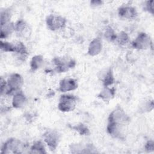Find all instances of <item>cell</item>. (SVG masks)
Returning <instances> with one entry per match:
<instances>
[{
	"mask_svg": "<svg viewBox=\"0 0 154 154\" xmlns=\"http://www.w3.org/2000/svg\"><path fill=\"white\" fill-rule=\"evenodd\" d=\"M0 45L1 49L5 52H15L23 55H25L26 53V48L21 42L12 44L8 42H2L1 41Z\"/></svg>",
	"mask_w": 154,
	"mask_h": 154,
	"instance_id": "obj_5",
	"label": "cell"
},
{
	"mask_svg": "<svg viewBox=\"0 0 154 154\" xmlns=\"http://www.w3.org/2000/svg\"><path fill=\"white\" fill-rule=\"evenodd\" d=\"M147 9L149 10V11H150L152 13H153V1H152L147 2Z\"/></svg>",
	"mask_w": 154,
	"mask_h": 154,
	"instance_id": "obj_25",
	"label": "cell"
},
{
	"mask_svg": "<svg viewBox=\"0 0 154 154\" xmlns=\"http://www.w3.org/2000/svg\"><path fill=\"white\" fill-rule=\"evenodd\" d=\"M10 18V13L8 11L5 10L2 11L1 13V24L3 25L5 23H7Z\"/></svg>",
	"mask_w": 154,
	"mask_h": 154,
	"instance_id": "obj_19",
	"label": "cell"
},
{
	"mask_svg": "<svg viewBox=\"0 0 154 154\" xmlns=\"http://www.w3.org/2000/svg\"><path fill=\"white\" fill-rule=\"evenodd\" d=\"M31 153H46L45 147L43 144L40 141H37L35 143L31 148Z\"/></svg>",
	"mask_w": 154,
	"mask_h": 154,
	"instance_id": "obj_18",
	"label": "cell"
},
{
	"mask_svg": "<svg viewBox=\"0 0 154 154\" xmlns=\"http://www.w3.org/2000/svg\"><path fill=\"white\" fill-rule=\"evenodd\" d=\"M114 94V88H105L103 91L100 92V93L99 95V97H100L103 99L106 100L108 99H109L111 97V96H113Z\"/></svg>",
	"mask_w": 154,
	"mask_h": 154,
	"instance_id": "obj_17",
	"label": "cell"
},
{
	"mask_svg": "<svg viewBox=\"0 0 154 154\" xmlns=\"http://www.w3.org/2000/svg\"><path fill=\"white\" fill-rule=\"evenodd\" d=\"M43 57L40 55L33 57L31 62V68L32 70H35L40 67L43 63Z\"/></svg>",
	"mask_w": 154,
	"mask_h": 154,
	"instance_id": "obj_16",
	"label": "cell"
},
{
	"mask_svg": "<svg viewBox=\"0 0 154 154\" xmlns=\"http://www.w3.org/2000/svg\"><path fill=\"white\" fill-rule=\"evenodd\" d=\"M78 84L76 80L72 78H66L61 81L60 83V90L61 92L71 91L77 88Z\"/></svg>",
	"mask_w": 154,
	"mask_h": 154,
	"instance_id": "obj_10",
	"label": "cell"
},
{
	"mask_svg": "<svg viewBox=\"0 0 154 154\" xmlns=\"http://www.w3.org/2000/svg\"><path fill=\"white\" fill-rule=\"evenodd\" d=\"M22 84V78L21 76L17 73H14L11 75L8 79L7 87L8 90L6 92L7 94L14 91L19 89Z\"/></svg>",
	"mask_w": 154,
	"mask_h": 154,
	"instance_id": "obj_6",
	"label": "cell"
},
{
	"mask_svg": "<svg viewBox=\"0 0 154 154\" xmlns=\"http://www.w3.org/2000/svg\"><path fill=\"white\" fill-rule=\"evenodd\" d=\"M66 22V19L63 17L55 15H50L46 19L48 27L53 31L63 28L65 25Z\"/></svg>",
	"mask_w": 154,
	"mask_h": 154,
	"instance_id": "obj_4",
	"label": "cell"
},
{
	"mask_svg": "<svg viewBox=\"0 0 154 154\" xmlns=\"http://www.w3.org/2000/svg\"><path fill=\"white\" fill-rule=\"evenodd\" d=\"M14 29V25L12 23H7L3 25H1V38L6 37L7 35L10 34V33Z\"/></svg>",
	"mask_w": 154,
	"mask_h": 154,
	"instance_id": "obj_14",
	"label": "cell"
},
{
	"mask_svg": "<svg viewBox=\"0 0 154 154\" xmlns=\"http://www.w3.org/2000/svg\"><path fill=\"white\" fill-rule=\"evenodd\" d=\"M75 130L78 131L82 135H87L88 134V129L84 125H79L73 127Z\"/></svg>",
	"mask_w": 154,
	"mask_h": 154,
	"instance_id": "obj_21",
	"label": "cell"
},
{
	"mask_svg": "<svg viewBox=\"0 0 154 154\" xmlns=\"http://www.w3.org/2000/svg\"><path fill=\"white\" fill-rule=\"evenodd\" d=\"M128 120V117L123 110L120 108L115 109L110 114L108 118V132L111 135L118 137L121 135L120 130Z\"/></svg>",
	"mask_w": 154,
	"mask_h": 154,
	"instance_id": "obj_1",
	"label": "cell"
},
{
	"mask_svg": "<svg viewBox=\"0 0 154 154\" xmlns=\"http://www.w3.org/2000/svg\"><path fill=\"white\" fill-rule=\"evenodd\" d=\"M26 101V98L24 94L20 92L17 93L13 97V105L15 108H20L22 106Z\"/></svg>",
	"mask_w": 154,
	"mask_h": 154,
	"instance_id": "obj_13",
	"label": "cell"
},
{
	"mask_svg": "<svg viewBox=\"0 0 154 154\" xmlns=\"http://www.w3.org/2000/svg\"><path fill=\"white\" fill-rule=\"evenodd\" d=\"M151 44L150 37L145 33H140L133 42L132 46L136 49H146Z\"/></svg>",
	"mask_w": 154,
	"mask_h": 154,
	"instance_id": "obj_7",
	"label": "cell"
},
{
	"mask_svg": "<svg viewBox=\"0 0 154 154\" xmlns=\"http://www.w3.org/2000/svg\"><path fill=\"white\" fill-rule=\"evenodd\" d=\"M118 42L120 44H125L128 41V37L125 32H122L117 38Z\"/></svg>",
	"mask_w": 154,
	"mask_h": 154,
	"instance_id": "obj_23",
	"label": "cell"
},
{
	"mask_svg": "<svg viewBox=\"0 0 154 154\" xmlns=\"http://www.w3.org/2000/svg\"><path fill=\"white\" fill-rule=\"evenodd\" d=\"M76 99V97L73 95H62L60 99V102L58 105L59 109L63 112L72 111L75 107Z\"/></svg>",
	"mask_w": 154,
	"mask_h": 154,
	"instance_id": "obj_2",
	"label": "cell"
},
{
	"mask_svg": "<svg viewBox=\"0 0 154 154\" xmlns=\"http://www.w3.org/2000/svg\"><path fill=\"white\" fill-rule=\"evenodd\" d=\"M101 49L102 44L99 38H95L90 43L88 52L91 55H95L100 52Z\"/></svg>",
	"mask_w": 154,
	"mask_h": 154,
	"instance_id": "obj_12",
	"label": "cell"
},
{
	"mask_svg": "<svg viewBox=\"0 0 154 154\" xmlns=\"http://www.w3.org/2000/svg\"><path fill=\"white\" fill-rule=\"evenodd\" d=\"M14 29L17 31V34L20 35H24L26 34V32L28 28L26 24L23 20H19L14 26Z\"/></svg>",
	"mask_w": 154,
	"mask_h": 154,
	"instance_id": "obj_15",
	"label": "cell"
},
{
	"mask_svg": "<svg viewBox=\"0 0 154 154\" xmlns=\"http://www.w3.org/2000/svg\"><path fill=\"white\" fill-rule=\"evenodd\" d=\"M105 36L108 39H109L110 41H112L116 38V35L114 34L113 30L111 28H108L106 30Z\"/></svg>",
	"mask_w": 154,
	"mask_h": 154,
	"instance_id": "obj_22",
	"label": "cell"
},
{
	"mask_svg": "<svg viewBox=\"0 0 154 154\" xmlns=\"http://www.w3.org/2000/svg\"><path fill=\"white\" fill-rule=\"evenodd\" d=\"M146 150L149 151H152L153 150V141H149L146 146Z\"/></svg>",
	"mask_w": 154,
	"mask_h": 154,
	"instance_id": "obj_24",
	"label": "cell"
},
{
	"mask_svg": "<svg viewBox=\"0 0 154 154\" xmlns=\"http://www.w3.org/2000/svg\"><path fill=\"white\" fill-rule=\"evenodd\" d=\"M119 14L120 16L126 19H133L137 16L135 9L131 7H122L120 8Z\"/></svg>",
	"mask_w": 154,
	"mask_h": 154,
	"instance_id": "obj_11",
	"label": "cell"
},
{
	"mask_svg": "<svg viewBox=\"0 0 154 154\" xmlns=\"http://www.w3.org/2000/svg\"><path fill=\"white\" fill-rule=\"evenodd\" d=\"M54 61L57 66V70L59 72H66L69 69L74 67L75 65V62L73 60L66 61L60 58H54Z\"/></svg>",
	"mask_w": 154,
	"mask_h": 154,
	"instance_id": "obj_8",
	"label": "cell"
},
{
	"mask_svg": "<svg viewBox=\"0 0 154 154\" xmlns=\"http://www.w3.org/2000/svg\"><path fill=\"white\" fill-rule=\"evenodd\" d=\"M45 141L49 146V147L54 150L56 149L58 143V134L54 131H49L44 135Z\"/></svg>",
	"mask_w": 154,
	"mask_h": 154,
	"instance_id": "obj_9",
	"label": "cell"
},
{
	"mask_svg": "<svg viewBox=\"0 0 154 154\" xmlns=\"http://www.w3.org/2000/svg\"><path fill=\"white\" fill-rule=\"evenodd\" d=\"M113 81H114V78H113L112 73V71L109 70L105 78L104 82H103L104 85L105 87H108V85L112 84L113 83Z\"/></svg>",
	"mask_w": 154,
	"mask_h": 154,
	"instance_id": "obj_20",
	"label": "cell"
},
{
	"mask_svg": "<svg viewBox=\"0 0 154 154\" xmlns=\"http://www.w3.org/2000/svg\"><path fill=\"white\" fill-rule=\"evenodd\" d=\"M23 149V144L19 141L15 139L8 140L4 144L1 152L3 153H20Z\"/></svg>",
	"mask_w": 154,
	"mask_h": 154,
	"instance_id": "obj_3",
	"label": "cell"
}]
</instances>
